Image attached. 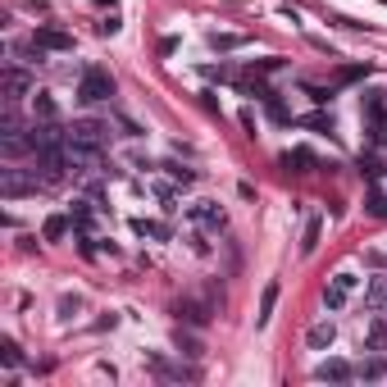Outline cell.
<instances>
[{
  "label": "cell",
  "mask_w": 387,
  "mask_h": 387,
  "mask_svg": "<svg viewBox=\"0 0 387 387\" xmlns=\"http://www.w3.org/2000/svg\"><path fill=\"white\" fill-rule=\"evenodd\" d=\"M178 319H182V324H210V305H206V301H178Z\"/></svg>",
  "instance_id": "obj_12"
},
{
  "label": "cell",
  "mask_w": 387,
  "mask_h": 387,
  "mask_svg": "<svg viewBox=\"0 0 387 387\" xmlns=\"http://www.w3.org/2000/svg\"><path fill=\"white\" fill-rule=\"evenodd\" d=\"M78 96H82L87 105L110 101V96H114V78H110L105 69H96V64H91V69H82V78H78Z\"/></svg>",
  "instance_id": "obj_2"
},
{
  "label": "cell",
  "mask_w": 387,
  "mask_h": 387,
  "mask_svg": "<svg viewBox=\"0 0 387 387\" xmlns=\"http://www.w3.org/2000/svg\"><path fill=\"white\" fill-rule=\"evenodd\" d=\"M246 41H251V37H237V32H214L210 46L214 50H237V46H246Z\"/></svg>",
  "instance_id": "obj_16"
},
{
  "label": "cell",
  "mask_w": 387,
  "mask_h": 387,
  "mask_svg": "<svg viewBox=\"0 0 387 387\" xmlns=\"http://www.w3.org/2000/svg\"><path fill=\"white\" fill-rule=\"evenodd\" d=\"M310 347H315V351H328L332 347V324H328V319H324V324H315V328H310Z\"/></svg>",
  "instance_id": "obj_15"
},
{
  "label": "cell",
  "mask_w": 387,
  "mask_h": 387,
  "mask_svg": "<svg viewBox=\"0 0 387 387\" xmlns=\"http://www.w3.org/2000/svg\"><path fill=\"white\" fill-rule=\"evenodd\" d=\"M319 232H324V223H319V219H310V228H305V242H301V251H315V246H319Z\"/></svg>",
  "instance_id": "obj_22"
},
{
  "label": "cell",
  "mask_w": 387,
  "mask_h": 387,
  "mask_svg": "<svg viewBox=\"0 0 387 387\" xmlns=\"http://www.w3.org/2000/svg\"><path fill=\"white\" fill-rule=\"evenodd\" d=\"M356 378H364V383H378V378H387V356L383 351H369L360 364H356Z\"/></svg>",
  "instance_id": "obj_9"
},
{
  "label": "cell",
  "mask_w": 387,
  "mask_h": 387,
  "mask_svg": "<svg viewBox=\"0 0 387 387\" xmlns=\"http://www.w3.org/2000/svg\"><path fill=\"white\" fill-rule=\"evenodd\" d=\"M69 219H73V228H78L82 237H87V228H91V206H87V201H78V206L69 210Z\"/></svg>",
  "instance_id": "obj_17"
},
{
  "label": "cell",
  "mask_w": 387,
  "mask_h": 387,
  "mask_svg": "<svg viewBox=\"0 0 387 387\" xmlns=\"http://www.w3.org/2000/svg\"><path fill=\"white\" fill-rule=\"evenodd\" d=\"M0 87H5V101L14 105V101H23L28 96V87H32V78L23 69H5V78H0Z\"/></svg>",
  "instance_id": "obj_8"
},
{
  "label": "cell",
  "mask_w": 387,
  "mask_h": 387,
  "mask_svg": "<svg viewBox=\"0 0 387 387\" xmlns=\"http://www.w3.org/2000/svg\"><path fill=\"white\" fill-rule=\"evenodd\" d=\"M0 360H5V369H14V364L23 360V356H18V342H14V337H0Z\"/></svg>",
  "instance_id": "obj_19"
},
{
  "label": "cell",
  "mask_w": 387,
  "mask_h": 387,
  "mask_svg": "<svg viewBox=\"0 0 387 387\" xmlns=\"http://www.w3.org/2000/svg\"><path fill=\"white\" fill-rule=\"evenodd\" d=\"M364 351H387V319L383 315H374L364 324Z\"/></svg>",
  "instance_id": "obj_10"
},
{
  "label": "cell",
  "mask_w": 387,
  "mask_h": 387,
  "mask_svg": "<svg viewBox=\"0 0 387 387\" xmlns=\"http://www.w3.org/2000/svg\"><path fill=\"white\" fill-rule=\"evenodd\" d=\"M187 219L196 223V228H206V232H223V228H228L223 206H214V201H196V206H187Z\"/></svg>",
  "instance_id": "obj_5"
},
{
  "label": "cell",
  "mask_w": 387,
  "mask_h": 387,
  "mask_svg": "<svg viewBox=\"0 0 387 387\" xmlns=\"http://www.w3.org/2000/svg\"><path fill=\"white\" fill-rule=\"evenodd\" d=\"M32 110H37V119H60L55 101H50V96H41V91H37V101H32Z\"/></svg>",
  "instance_id": "obj_20"
},
{
  "label": "cell",
  "mask_w": 387,
  "mask_h": 387,
  "mask_svg": "<svg viewBox=\"0 0 387 387\" xmlns=\"http://www.w3.org/2000/svg\"><path fill=\"white\" fill-rule=\"evenodd\" d=\"M32 46L37 50H55V55H64V50H73V37L64 28H37L32 32Z\"/></svg>",
  "instance_id": "obj_6"
},
{
  "label": "cell",
  "mask_w": 387,
  "mask_h": 387,
  "mask_svg": "<svg viewBox=\"0 0 387 387\" xmlns=\"http://www.w3.org/2000/svg\"><path fill=\"white\" fill-rule=\"evenodd\" d=\"M364 210H369L374 219H387V191H374V196L364 201Z\"/></svg>",
  "instance_id": "obj_21"
},
{
  "label": "cell",
  "mask_w": 387,
  "mask_h": 387,
  "mask_svg": "<svg viewBox=\"0 0 387 387\" xmlns=\"http://www.w3.org/2000/svg\"><path fill=\"white\" fill-rule=\"evenodd\" d=\"M164 169H169V178H174V182H182V187H187V182L196 178V174H191V169H178V164H164Z\"/></svg>",
  "instance_id": "obj_24"
},
{
  "label": "cell",
  "mask_w": 387,
  "mask_h": 387,
  "mask_svg": "<svg viewBox=\"0 0 387 387\" xmlns=\"http://www.w3.org/2000/svg\"><path fill=\"white\" fill-rule=\"evenodd\" d=\"M369 73V64H356V69H342V82H356V78H364Z\"/></svg>",
  "instance_id": "obj_26"
},
{
  "label": "cell",
  "mask_w": 387,
  "mask_h": 387,
  "mask_svg": "<svg viewBox=\"0 0 387 387\" xmlns=\"http://www.w3.org/2000/svg\"><path fill=\"white\" fill-rule=\"evenodd\" d=\"M174 347H178V356H201V342L196 337H191V332H174Z\"/></svg>",
  "instance_id": "obj_18"
},
{
  "label": "cell",
  "mask_w": 387,
  "mask_h": 387,
  "mask_svg": "<svg viewBox=\"0 0 387 387\" xmlns=\"http://www.w3.org/2000/svg\"><path fill=\"white\" fill-rule=\"evenodd\" d=\"M360 174L378 178V174H383V164H378V159H374V155H360Z\"/></svg>",
  "instance_id": "obj_23"
},
{
  "label": "cell",
  "mask_w": 387,
  "mask_h": 387,
  "mask_svg": "<svg viewBox=\"0 0 387 387\" xmlns=\"http://www.w3.org/2000/svg\"><path fill=\"white\" fill-rule=\"evenodd\" d=\"M319 159H315V150H305V146H296V150H283V169H292V174H310Z\"/></svg>",
  "instance_id": "obj_11"
},
{
  "label": "cell",
  "mask_w": 387,
  "mask_h": 387,
  "mask_svg": "<svg viewBox=\"0 0 387 387\" xmlns=\"http://www.w3.org/2000/svg\"><path fill=\"white\" fill-rule=\"evenodd\" d=\"M274 305H278V283H269L264 287V296H260V315H255V324H269V319H274Z\"/></svg>",
  "instance_id": "obj_13"
},
{
  "label": "cell",
  "mask_w": 387,
  "mask_h": 387,
  "mask_svg": "<svg viewBox=\"0 0 387 387\" xmlns=\"http://www.w3.org/2000/svg\"><path fill=\"white\" fill-rule=\"evenodd\" d=\"M360 287V278L351 274V269H342V274H332V283L324 287V305L328 310H347V301H351V292Z\"/></svg>",
  "instance_id": "obj_3"
},
{
  "label": "cell",
  "mask_w": 387,
  "mask_h": 387,
  "mask_svg": "<svg viewBox=\"0 0 387 387\" xmlns=\"http://www.w3.org/2000/svg\"><path fill=\"white\" fill-rule=\"evenodd\" d=\"M105 142H110V123H101V119H78V123H69V146L105 150Z\"/></svg>",
  "instance_id": "obj_1"
},
{
  "label": "cell",
  "mask_w": 387,
  "mask_h": 387,
  "mask_svg": "<svg viewBox=\"0 0 387 387\" xmlns=\"http://www.w3.org/2000/svg\"><path fill=\"white\" fill-rule=\"evenodd\" d=\"M73 310H78V296H64V301H60V315H64V319H69V315H73Z\"/></svg>",
  "instance_id": "obj_27"
},
{
  "label": "cell",
  "mask_w": 387,
  "mask_h": 387,
  "mask_svg": "<svg viewBox=\"0 0 387 387\" xmlns=\"http://www.w3.org/2000/svg\"><path fill=\"white\" fill-rule=\"evenodd\" d=\"M37 187H46L37 169H32V174H23V169H5V174H0V191H5L9 201H14V196H28V191H37Z\"/></svg>",
  "instance_id": "obj_4"
},
{
  "label": "cell",
  "mask_w": 387,
  "mask_h": 387,
  "mask_svg": "<svg viewBox=\"0 0 387 387\" xmlns=\"http://www.w3.org/2000/svg\"><path fill=\"white\" fill-rule=\"evenodd\" d=\"M96 32H101V37H114V32H119V14H110L105 23H96Z\"/></svg>",
  "instance_id": "obj_25"
},
{
  "label": "cell",
  "mask_w": 387,
  "mask_h": 387,
  "mask_svg": "<svg viewBox=\"0 0 387 387\" xmlns=\"http://www.w3.org/2000/svg\"><path fill=\"white\" fill-rule=\"evenodd\" d=\"M315 378H319V383H351V378H356V364H347V360H324V364H315Z\"/></svg>",
  "instance_id": "obj_7"
},
{
  "label": "cell",
  "mask_w": 387,
  "mask_h": 387,
  "mask_svg": "<svg viewBox=\"0 0 387 387\" xmlns=\"http://www.w3.org/2000/svg\"><path fill=\"white\" fill-rule=\"evenodd\" d=\"M69 214H50V219H46V228H41V237H46V242H60L64 237V232H69Z\"/></svg>",
  "instance_id": "obj_14"
}]
</instances>
